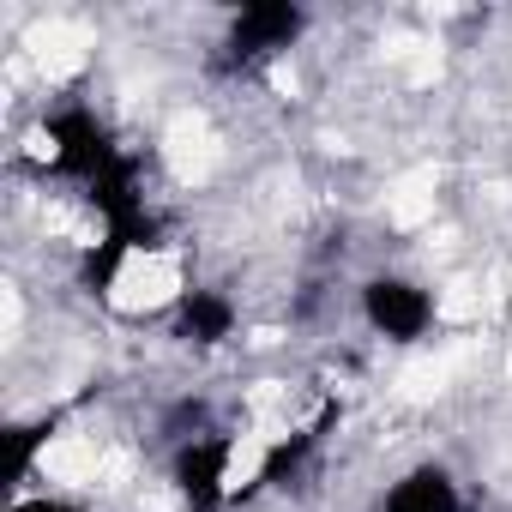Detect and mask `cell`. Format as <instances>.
Wrapping results in <instances>:
<instances>
[{
	"mask_svg": "<svg viewBox=\"0 0 512 512\" xmlns=\"http://www.w3.org/2000/svg\"><path fill=\"white\" fill-rule=\"evenodd\" d=\"M235 326H241V314H235V296L229 290H211V284L181 290V302H175V338L181 344L217 350V344L235 338Z\"/></svg>",
	"mask_w": 512,
	"mask_h": 512,
	"instance_id": "cell-5",
	"label": "cell"
},
{
	"mask_svg": "<svg viewBox=\"0 0 512 512\" xmlns=\"http://www.w3.org/2000/svg\"><path fill=\"white\" fill-rule=\"evenodd\" d=\"M55 422H61V416H37V422H25V428H19V458H13V476H19V482H31V476H37V452L55 440Z\"/></svg>",
	"mask_w": 512,
	"mask_h": 512,
	"instance_id": "cell-8",
	"label": "cell"
},
{
	"mask_svg": "<svg viewBox=\"0 0 512 512\" xmlns=\"http://www.w3.org/2000/svg\"><path fill=\"white\" fill-rule=\"evenodd\" d=\"M308 31V13L290 7V0H253V7H241L217 43V67L223 73H253V67H266L278 61L284 49H296Z\"/></svg>",
	"mask_w": 512,
	"mask_h": 512,
	"instance_id": "cell-2",
	"label": "cell"
},
{
	"mask_svg": "<svg viewBox=\"0 0 512 512\" xmlns=\"http://www.w3.org/2000/svg\"><path fill=\"white\" fill-rule=\"evenodd\" d=\"M229 476H235V440L223 428H205V434H187L169 458V482L181 494L187 512H223L229 506Z\"/></svg>",
	"mask_w": 512,
	"mask_h": 512,
	"instance_id": "cell-3",
	"label": "cell"
},
{
	"mask_svg": "<svg viewBox=\"0 0 512 512\" xmlns=\"http://www.w3.org/2000/svg\"><path fill=\"white\" fill-rule=\"evenodd\" d=\"M43 139H49V175L73 181V187H91L103 169H115L127 157V145H115L109 121L85 103H67L43 121Z\"/></svg>",
	"mask_w": 512,
	"mask_h": 512,
	"instance_id": "cell-1",
	"label": "cell"
},
{
	"mask_svg": "<svg viewBox=\"0 0 512 512\" xmlns=\"http://www.w3.org/2000/svg\"><path fill=\"white\" fill-rule=\"evenodd\" d=\"M362 320L386 344H416L434 326V296L416 278H404V272H374L362 284Z\"/></svg>",
	"mask_w": 512,
	"mask_h": 512,
	"instance_id": "cell-4",
	"label": "cell"
},
{
	"mask_svg": "<svg viewBox=\"0 0 512 512\" xmlns=\"http://www.w3.org/2000/svg\"><path fill=\"white\" fill-rule=\"evenodd\" d=\"M320 452V428H296V434H284V440H272L266 452H260V470H253V488H290L302 470H308V458Z\"/></svg>",
	"mask_w": 512,
	"mask_h": 512,
	"instance_id": "cell-7",
	"label": "cell"
},
{
	"mask_svg": "<svg viewBox=\"0 0 512 512\" xmlns=\"http://www.w3.org/2000/svg\"><path fill=\"white\" fill-rule=\"evenodd\" d=\"M380 512H464V488H458V476L446 470V464H410L392 488H386V500H380Z\"/></svg>",
	"mask_w": 512,
	"mask_h": 512,
	"instance_id": "cell-6",
	"label": "cell"
},
{
	"mask_svg": "<svg viewBox=\"0 0 512 512\" xmlns=\"http://www.w3.org/2000/svg\"><path fill=\"white\" fill-rule=\"evenodd\" d=\"M13 512H85L79 500H67V494H19L13 500Z\"/></svg>",
	"mask_w": 512,
	"mask_h": 512,
	"instance_id": "cell-9",
	"label": "cell"
}]
</instances>
